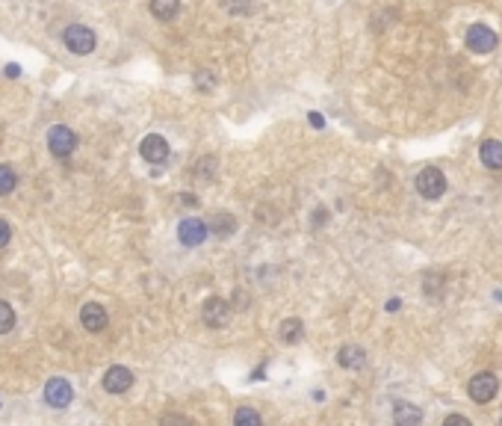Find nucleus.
I'll return each mask as SVG.
<instances>
[{
  "label": "nucleus",
  "instance_id": "5701e85b",
  "mask_svg": "<svg viewBox=\"0 0 502 426\" xmlns=\"http://www.w3.org/2000/svg\"><path fill=\"white\" fill-rule=\"evenodd\" d=\"M195 83H198V86H201V89H204V92H207V89H213V86H216V80H213V78H210V74H207V71H198V78H195Z\"/></svg>",
  "mask_w": 502,
  "mask_h": 426
},
{
  "label": "nucleus",
  "instance_id": "cd10ccee",
  "mask_svg": "<svg viewBox=\"0 0 502 426\" xmlns=\"http://www.w3.org/2000/svg\"><path fill=\"white\" fill-rule=\"evenodd\" d=\"M387 311H390V314H393V311H399V299H390V302H387Z\"/></svg>",
  "mask_w": 502,
  "mask_h": 426
},
{
  "label": "nucleus",
  "instance_id": "2eb2a0df",
  "mask_svg": "<svg viewBox=\"0 0 502 426\" xmlns=\"http://www.w3.org/2000/svg\"><path fill=\"white\" fill-rule=\"evenodd\" d=\"M181 12V0H151V15L160 21H172Z\"/></svg>",
  "mask_w": 502,
  "mask_h": 426
},
{
  "label": "nucleus",
  "instance_id": "bb28decb",
  "mask_svg": "<svg viewBox=\"0 0 502 426\" xmlns=\"http://www.w3.org/2000/svg\"><path fill=\"white\" fill-rule=\"evenodd\" d=\"M6 74H9V78H18L21 68H18V66H9V68H6Z\"/></svg>",
  "mask_w": 502,
  "mask_h": 426
},
{
  "label": "nucleus",
  "instance_id": "393cba45",
  "mask_svg": "<svg viewBox=\"0 0 502 426\" xmlns=\"http://www.w3.org/2000/svg\"><path fill=\"white\" fill-rule=\"evenodd\" d=\"M443 426H473V423L464 418V415H449V418L443 420Z\"/></svg>",
  "mask_w": 502,
  "mask_h": 426
},
{
  "label": "nucleus",
  "instance_id": "f257e3e1",
  "mask_svg": "<svg viewBox=\"0 0 502 426\" xmlns=\"http://www.w3.org/2000/svg\"><path fill=\"white\" fill-rule=\"evenodd\" d=\"M496 391H499V379L494 373H476L473 379H470V385H467V394H470V399L473 403H479V406H485V403H491V399L496 397Z\"/></svg>",
  "mask_w": 502,
  "mask_h": 426
},
{
  "label": "nucleus",
  "instance_id": "412c9836",
  "mask_svg": "<svg viewBox=\"0 0 502 426\" xmlns=\"http://www.w3.org/2000/svg\"><path fill=\"white\" fill-rule=\"evenodd\" d=\"M160 426H192L190 418H183V415H166L160 420Z\"/></svg>",
  "mask_w": 502,
  "mask_h": 426
},
{
  "label": "nucleus",
  "instance_id": "4be33fe9",
  "mask_svg": "<svg viewBox=\"0 0 502 426\" xmlns=\"http://www.w3.org/2000/svg\"><path fill=\"white\" fill-rule=\"evenodd\" d=\"M213 163H216L213 157H204V160L198 163V175H201V178H213Z\"/></svg>",
  "mask_w": 502,
  "mask_h": 426
},
{
  "label": "nucleus",
  "instance_id": "423d86ee",
  "mask_svg": "<svg viewBox=\"0 0 502 426\" xmlns=\"http://www.w3.org/2000/svg\"><path fill=\"white\" fill-rule=\"evenodd\" d=\"M201 317H204L210 329H222V325H228V320H231V305L225 302V299L213 296L204 302V308H201Z\"/></svg>",
  "mask_w": 502,
  "mask_h": 426
},
{
  "label": "nucleus",
  "instance_id": "dca6fc26",
  "mask_svg": "<svg viewBox=\"0 0 502 426\" xmlns=\"http://www.w3.org/2000/svg\"><path fill=\"white\" fill-rule=\"evenodd\" d=\"M210 228H213V234H216V237H231V234L236 231V219L231 216L228 210H219L216 216H213Z\"/></svg>",
  "mask_w": 502,
  "mask_h": 426
},
{
  "label": "nucleus",
  "instance_id": "4468645a",
  "mask_svg": "<svg viewBox=\"0 0 502 426\" xmlns=\"http://www.w3.org/2000/svg\"><path fill=\"white\" fill-rule=\"evenodd\" d=\"M479 157L487 169H502V142L499 140H485L479 148Z\"/></svg>",
  "mask_w": 502,
  "mask_h": 426
},
{
  "label": "nucleus",
  "instance_id": "a878e982",
  "mask_svg": "<svg viewBox=\"0 0 502 426\" xmlns=\"http://www.w3.org/2000/svg\"><path fill=\"white\" fill-rule=\"evenodd\" d=\"M307 119H310V124H313V128H322V124H325V119L319 116V112H310Z\"/></svg>",
  "mask_w": 502,
  "mask_h": 426
},
{
  "label": "nucleus",
  "instance_id": "0eeeda50",
  "mask_svg": "<svg viewBox=\"0 0 502 426\" xmlns=\"http://www.w3.org/2000/svg\"><path fill=\"white\" fill-rule=\"evenodd\" d=\"M139 154L148 160V163H154V166H160V163H166L169 160V142L162 140L160 133H148L142 145H139Z\"/></svg>",
  "mask_w": 502,
  "mask_h": 426
},
{
  "label": "nucleus",
  "instance_id": "c85d7f7f",
  "mask_svg": "<svg viewBox=\"0 0 502 426\" xmlns=\"http://www.w3.org/2000/svg\"><path fill=\"white\" fill-rule=\"evenodd\" d=\"M499 426H502V420H499Z\"/></svg>",
  "mask_w": 502,
  "mask_h": 426
},
{
  "label": "nucleus",
  "instance_id": "ddd939ff",
  "mask_svg": "<svg viewBox=\"0 0 502 426\" xmlns=\"http://www.w3.org/2000/svg\"><path fill=\"white\" fill-rule=\"evenodd\" d=\"M393 420H396V426H420L423 411L413 406V403H396V409H393Z\"/></svg>",
  "mask_w": 502,
  "mask_h": 426
},
{
  "label": "nucleus",
  "instance_id": "f03ea898",
  "mask_svg": "<svg viewBox=\"0 0 502 426\" xmlns=\"http://www.w3.org/2000/svg\"><path fill=\"white\" fill-rule=\"evenodd\" d=\"M417 190L423 198H429V202H434V198H441L446 193V178H443V172L437 169V166H425L420 175H417Z\"/></svg>",
  "mask_w": 502,
  "mask_h": 426
},
{
  "label": "nucleus",
  "instance_id": "20e7f679",
  "mask_svg": "<svg viewBox=\"0 0 502 426\" xmlns=\"http://www.w3.org/2000/svg\"><path fill=\"white\" fill-rule=\"evenodd\" d=\"M62 39H66V47L71 54H92L95 51V33L89 30V27H83V24H71V27L66 30V36H62Z\"/></svg>",
  "mask_w": 502,
  "mask_h": 426
},
{
  "label": "nucleus",
  "instance_id": "39448f33",
  "mask_svg": "<svg viewBox=\"0 0 502 426\" xmlns=\"http://www.w3.org/2000/svg\"><path fill=\"white\" fill-rule=\"evenodd\" d=\"M496 45H499V36L487 24H473L467 30V47L473 54H491Z\"/></svg>",
  "mask_w": 502,
  "mask_h": 426
},
{
  "label": "nucleus",
  "instance_id": "1a4fd4ad",
  "mask_svg": "<svg viewBox=\"0 0 502 426\" xmlns=\"http://www.w3.org/2000/svg\"><path fill=\"white\" fill-rule=\"evenodd\" d=\"M71 385L66 379H59V376H54L47 385H45V399H47V406H54V409H66L71 403Z\"/></svg>",
  "mask_w": 502,
  "mask_h": 426
},
{
  "label": "nucleus",
  "instance_id": "b1692460",
  "mask_svg": "<svg viewBox=\"0 0 502 426\" xmlns=\"http://www.w3.org/2000/svg\"><path fill=\"white\" fill-rule=\"evenodd\" d=\"M9 240H12V228H9V222L0 219V249H3Z\"/></svg>",
  "mask_w": 502,
  "mask_h": 426
},
{
  "label": "nucleus",
  "instance_id": "6e6552de",
  "mask_svg": "<svg viewBox=\"0 0 502 426\" xmlns=\"http://www.w3.org/2000/svg\"><path fill=\"white\" fill-rule=\"evenodd\" d=\"M178 237H181L183 246H201V243L207 240V225H204V219H198V216L183 219V222L178 225Z\"/></svg>",
  "mask_w": 502,
  "mask_h": 426
},
{
  "label": "nucleus",
  "instance_id": "f8f14e48",
  "mask_svg": "<svg viewBox=\"0 0 502 426\" xmlns=\"http://www.w3.org/2000/svg\"><path fill=\"white\" fill-rule=\"evenodd\" d=\"M337 361H340V367H346V370H360L367 365V353H363L358 344H346V346H340V353H337Z\"/></svg>",
  "mask_w": 502,
  "mask_h": 426
},
{
  "label": "nucleus",
  "instance_id": "f3484780",
  "mask_svg": "<svg viewBox=\"0 0 502 426\" xmlns=\"http://www.w3.org/2000/svg\"><path fill=\"white\" fill-rule=\"evenodd\" d=\"M278 337L284 344H296L301 341V320H284L281 329H278Z\"/></svg>",
  "mask_w": 502,
  "mask_h": 426
},
{
  "label": "nucleus",
  "instance_id": "6ab92c4d",
  "mask_svg": "<svg viewBox=\"0 0 502 426\" xmlns=\"http://www.w3.org/2000/svg\"><path fill=\"white\" fill-rule=\"evenodd\" d=\"M234 426H263V420H260V415L251 406H243V409H236Z\"/></svg>",
  "mask_w": 502,
  "mask_h": 426
},
{
  "label": "nucleus",
  "instance_id": "9b49d317",
  "mask_svg": "<svg viewBox=\"0 0 502 426\" xmlns=\"http://www.w3.org/2000/svg\"><path fill=\"white\" fill-rule=\"evenodd\" d=\"M80 323H83L86 332H104L107 329V311H104V305H98V302L83 305Z\"/></svg>",
  "mask_w": 502,
  "mask_h": 426
},
{
  "label": "nucleus",
  "instance_id": "7ed1b4c3",
  "mask_svg": "<svg viewBox=\"0 0 502 426\" xmlns=\"http://www.w3.org/2000/svg\"><path fill=\"white\" fill-rule=\"evenodd\" d=\"M47 148L54 157H68V154H74V148H77V136H74V131L66 128V124H54V128L47 131Z\"/></svg>",
  "mask_w": 502,
  "mask_h": 426
},
{
  "label": "nucleus",
  "instance_id": "9d476101",
  "mask_svg": "<svg viewBox=\"0 0 502 426\" xmlns=\"http://www.w3.org/2000/svg\"><path fill=\"white\" fill-rule=\"evenodd\" d=\"M130 385H133V373L128 367L116 365L104 373V391H109V394H124V391H130Z\"/></svg>",
  "mask_w": 502,
  "mask_h": 426
},
{
  "label": "nucleus",
  "instance_id": "aec40b11",
  "mask_svg": "<svg viewBox=\"0 0 502 426\" xmlns=\"http://www.w3.org/2000/svg\"><path fill=\"white\" fill-rule=\"evenodd\" d=\"M15 329V311H12L9 302H0V335H6Z\"/></svg>",
  "mask_w": 502,
  "mask_h": 426
},
{
  "label": "nucleus",
  "instance_id": "a211bd4d",
  "mask_svg": "<svg viewBox=\"0 0 502 426\" xmlns=\"http://www.w3.org/2000/svg\"><path fill=\"white\" fill-rule=\"evenodd\" d=\"M15 184H18L15 169H12L9 163H0V196H9L12 190H15Z\"/></svg>",
  "mask_w": 502,
  "mask_h": 426
}]
</instances>
